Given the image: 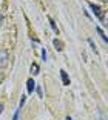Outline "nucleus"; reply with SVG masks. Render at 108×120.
Returning <instances> with one entry per match:
<instances>
[{
  "label": "nucleus",
  "mask_w": 108,
  "mask_h": 120,
  "mask_svg": "<svg viewBox=\"0 0 108 120\" xmlns=\"http://www.w3.org/2000/svg\"><path fill=\"white\" fill-rule=\"evenodd\" d=\"M2 23H3V14L0 12V25H2Z\"/></svg>",
  "instance_id": "15"
},
{
  "label": "nucleus",
  "mask_w": 108,
  "mask_h": 120,
  "mask_svg": "<svg viewBox=\"0 0 108 120\" xmlns=\"http://www.w3.org/2000/svg\"><path fill=\"white\" fill-rule=\"evenodd\" d=\"M25 102H26V95H22V100H20V105H19V108H23V105H25Z\"/></svg>",
  "instance_id": "12"
},
{
  "label": "nucleus",
  "mask_w": 108,
  "mask_h": 120,
  "mask_svg": "<svg viewBox=\"0 0 108 120\" xmlns=\"http://www.w3.org/2000/svg\"><path fill=\"white\" fill-rule=\"evenodd\" d=\"M26 89H28V94H32V91L36 89V82L32 79H28L26 82Z\"/></svg>",
  "instance_id": "4"
},
{
  "label": "nucleus",
  "mask_w": 108,
  "mask_h": 120,
  "mask_svg": "<svg viewBox=\"0 0 108 120\" xmlns=\"http://www.w3.org/2000/svg\"><path fill=\"white\" fill-rule=\"evenodd\" d=\"M88 43H90V46H91V49H93V52H94V54H97V49H96V45H94L93 40L88 39Z\"/></svg>",
  "instance_id": "10"
},
{
  "label": "nucleus",
  "mask_w": 108,
  "mask_h": 120,
  "mask_svg": "<svg viewBox=\"0 0 108 120\" xmlns=\"http://www.w3.org/2000/svg\"><path fill=\"white\" fill-rule=\"evenodd\" d=\"M60 79H62V83H63L65 86L70 85V77H68V74H66V71H65V69L60 71Z\"/></svg>",
  "instance_id": "2"
},
{
  "label": "nucleus",
  "mask_w": 108,
  "mask_h": 120,
  "mask_svg": "<svg viewBox=\"0 0 108 120\" xmlns=\"http://www.w3.org/2000/svg\"><path fill=\"white\" fill-rule=\"evenodd\" d=\"M9 63V56H8L6 51H0V68H6Z\"/></svg>",
  "instance_id": "1"
},
{
  "label": "nucleus",
  "mask_w": 108,
  "mask_h": 120,
  "mask_svg": "<svg viewBox=\"0 0 108 120\" xmlns=\"http://www.w3.org/2000/svg\"><path fill=\"white\" fill-rule=\"evenodd\" d=\"M65 120H73V119H71V117H66V119Z\"/></svg>",
  "instance_id": "17"
},
{
  "label": "nucleus",
  "mask_w": 108,
  "mask_h": 120,
  "mask_svg": "<svg viewBox=\"0 0 108 120\" xmlns=\"http://www.w3.org/2000/svg\"><path fill=\"white\" fill-rule=\"evenodd\" d=\"M90 8H91V11H93V12H94V15H96V17H100V14H102V12H100V8H99L97 6V5H94V3H90Z\"/></svg>",
  "instance_id": "5"
},
{
  "label": "nucleus",
  "mask_w": 108,
  "mask_h": 120,
  "mask_svg": "<svg viewBox=\"0 0 108 120\" xmlns=\"http://www.w3.org/2000/svg\"><path fill=\"white\" fill-rule=\"evenodd\" d=\"M19 114H20V108H17L14 112V116H12V120H19Z\"/></svg>",
  "instance_id": "11"
},
{
  "label": "nucleus",
  "mask_w": 108,
  "mask_h": 120,
  "mask_svg": "<svg viewBox=\"0 0 108 120\" xmlns=\"http://www.w3.org/2000/svg\"><path fill=\"white\" fill-rule=\"evenodd\" d=\"M48 20H49V26L52 28V31L56 32V34H59V29H57V26H56V23H54V20H52L51 17H48Z\"/></svg>",
  "instance_id": "8"
},
{
  "label": "nucleus",
  "mask_w": 108,
  "mask_h": 120,
  "mask_svg": "<svg viewBox=\"0 0 108 120\" xmlns=\"http://www.w3.org/2000/svg\"><path fill=\"white\" fill-rule=\"evenodd\" d=\"M99 20H100V23L105 26V28L108 29V11H105V12H102L100 17H99Z\"/></svg>",
  "instance_id": "3"
},
{
  "label": "nucleus",
  "mask_w": 108,
  "mask_h": 120,
  "mask_svg": "<svg viewBox=\"0 0 108 120\" xmlns=\"http://www.w3.org/2000/svg\"><path fill=\"white\" fill-rule=\"evenodd\" d=\"M96 31H97V34L100 35V39H102V40H104V42H105V43H107V45H108V37H107V35H105V32L102 31L100 28H97V29H96Z\"/></svg>",
  "instance_id": "7"
},
{
  "label": "nucleus",
  "mask_w": 108,
  "mask_h": 120,
  "mask_svg": "<svg viewBox=\"0 0 108 120\" xmlns=\"http://www.w3.org/2000/svg\"><path fill=\"white\" fill-rule=\"evenodd\" d=\"M2 3H3V0H0V5H2Z\"/></svg>",
  "instance_id": "18"
},
{
  "label": "nucleus",
  "mask_w": 108,
  "mask_h": 120,
  "mask_svg": "<svg viewBox=\"0 0 108 120\" xmlns=\"http://www.w3.org/2000/svg\"><path fill=\"white\" fill-rule=\"evenodd\" d=\"M3 112V105H2V103H0V114Z\"/></svg>",
  "instance_id": "16"
},
{
  "label": "nucleus",
  "mask_w": 108,
  "mask_h": 120,
  "mask_svg": "<svg viewBox=\"0 0 108 120\" xmlns=\"http://www.w3.org/2000/svg\"><path fill=\"white\" fill-rule=\"evenodd\" d=\"M46 57H48V56H46V51H45V49H42V59H43V60H46Z\"/></svg>",
  "instance_id": "14"
},
{
  "label": "nucleus",
  "mask_w": 108,
  "mask_h": 120,
  "mask_svg": "<svg viewBox=\"0 0 108 120\" xmlns=\"http://www.w3.org/2000/svg\"><path fill=\"white\" fill-rule=\"evenodd\" d=\"M52 45L56 46V49H57V51H62V49H63V43L60 42L59 39H54V40H52Z\"/></svg>",
  "instance_id": "6"
},
{
  "label": "nucleus",
  "mask_w": 108,
  "mask_h": 120,
  "mask_svg": "<svg viewBox=\"0 0 108 120\" xmlns=\"http://www.w3.org/2000/svg\"><path fill=\"white\" fill-rule=\"evenodd\" d=\"M36 91H37L39 97H43V92H42V88H40V86H37V89H36Z\"/></svg>",
  "instance_id": "13"
},
{
  "label": "nucleus",
  "mask_w": 108,
  "mask_h": 120,
  "mask_svg": "<svg viewBox=\"0 0 108 120\" xmlns=\"http://www.w3.org/2000/svg\"><path fill=\"white\" fill-rule=\"evenodd\" d=\"M31 74L32 75H37L39 74V65L37 63H32L31 65Z\"/></svg>",
  "instance_id": "9"
},
{
  "label": "nucleus",
  "mask_w": 108,
  "mask_h": 120,
  "mask_svg": "<svg viewBox=\"0 0 108 120\" xmlns=\"http://www.w3.org/2000/svg\"><path fill=\"white\" fill-rule=\"evenodd\" d=\"M102 2H108V0H102Z\"/></svg>",
  "instance_id": "19"
}]
</instances>
